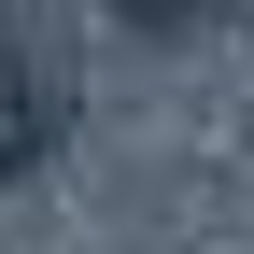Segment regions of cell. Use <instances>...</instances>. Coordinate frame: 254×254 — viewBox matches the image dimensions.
Returning a JSON list of instances; mask_svg holds the SVG:
<instances>
[{
  "label": "cell",
  "mask_w": 254,
  "mask_h": 254,
  "mask_svg": "<svg viewBox=\"0 0 254 254\" xmlns=\"http://www.w3.org/2000/svg\"><path fill=\"white\" fill-rule=\"evenodd\" d=\"M43 141H57V85L28 71V57H0V184H14Z\"/></svg>",
  "instance_id": "obj_1"
}]
</instances>
